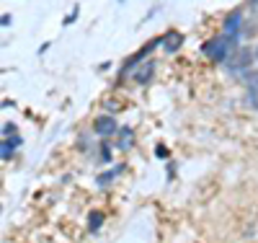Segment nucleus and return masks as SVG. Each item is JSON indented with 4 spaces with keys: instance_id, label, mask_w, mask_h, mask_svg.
Listing matches in <instances>:
<instances>
[{
    "instance_id": "f257e3e1",
    "label": "nucleus",
    "mask_w": 258,
    "mask_h": 243,
    "mask_svg": "<svg viewBox=\"0 0 258 243\" xmlns=\"http://www.w3.org/2000/svg\"><path fill=\"white\" fill-rule=\"evenodd\" d=\"M232 41H235V36H230V34H220V36H214L212 41H207V44H204V55H207L209 60H214V62H222V60H227V57H230Z\"/></svg>"
},
{
    "instance_id": "f03ea898",
    "label": "nucleus",
    "mask_w": 258,
    "mask_h": 243,
    "mask_svg": "<svg viewBox=\"0 0 258 243\" xmlns=\"http://www.w3.org/2000/svg\"><path fill=\"white\" fill-rule=\"evenodd\" d=\"M253 50H238L232 55V60H230V68L235 70V73H245L250 65H253Z\"/></svg>"
},
{
    "instance_id": "7ed1b4c3",
    "label": "nucleus",
    "mask_w": 258,
    "mask_h": 243,
    "mask_svg": "<svg viewBox=\"0 0 258 243\" xmlns=\"http://www.w3.org/2000/svg\"><path fill=\"white\" fill-rule=\"evenodd\" d=\"M93 129H96V135H101V137H111L114 132L119 129V124H116L114 117H96Z\"/></svg>"
},
{
    "instance_id": "20e7f679",
    "label": "nucleus",
    "mask_w": 258,
    "mask_h": 243,
    "mask_svg": "<svg viewBox=\"0 0 258 243\" xmlns=\"http://www.w3.org/2000/svg\"><path fill=\"white\" fill-rule=\"evenodd\" d=\"M240 24H243V13H240V11L230 13V16L225 18V34H230V36H238Z\"/></svg>"
},
{
    "instance_id": "39448f33",
    "label": "nucleus",
    "mask_w": 258,
    "mask_h": 243,
    "mask_svg": "<svg viewBox=\"0 0 258 243\" xmlns=\"http://www.w3.org/2000/svg\"><path fill=\"white\" fill-rule=\"evenodd\" d=\"M181 41H183V36L181 34H165V39H163V47L168 50V52H176L178 47H181Z\"/></svg>"
},
{
    "instance_id": "423d86ee",
    "label": "nucleus",
    "mask_w": 258,
    "mask_h": 243,
    "mask_svg": "<svg viewBox=\"0 0 258 243\" xmlns=\"http://www.w3.org/2000/svg\"><path fill=\"white\" fill-rule=\"evenodd\" d=\"M248 93H250V101L258 106V70L248 73Z\"/></svg>"
},
{
    "instance_id": "0eeeda50",
    "label": "nucleus",
    "mask_w": 258,
    "mask_h": 243,
    "mask_svg": "<svg viewBox=\"0 0 258 243\" xmlns=\"http://www.w3.org/2000/svg\"><path fill=\"white\" fill-rule=\"evenodd\" d=\"M150 75H153V62H147L145 68H140V70L135 73V80H137V83H147Z\"/></svg>"
},
{
    "instance_id": "6e6552de",
    "label": "nucleus",
    "mask_w": 258,
    "mask_h": 243,
    "mask_svg": "<svg viewBox=\"0 0 258 243\" xmlns=\"http://www.w3.org/2000/svg\"><path fill=\"white\" fill-rule=\"evenodd\" d=\"M18 142H21L18 137H11V140H3V150H0V153H3V158H11V153H13V148H16Z\"/></svg>"
},
{
    "instance_id": "1a4fd4ad",
    "label": "nucleus",
    "mask_w": 258,
    "mask_h": 243,
    "mask_svg": "<svg viewBox=\"0 0 258 243\" xmlns=\"http://www.w3.org/2000/svg\"><path fill=\"white\" fill-rule=\"evenodd\" d=\"M121 137H124V140H121V148H129V145H132V132H129V129L121 132Z\"/></svg>"
},
{
    "instance_id": "9d476101",
    "label": "nucleus",
    "mask_w": 258,
    "mask_h": 243,
    "mask_svg": "<svg viewBox=\"0 0 258 243\" xmlns=\"http://www.w3.org/2000/svg\"><path fill=\"white\" fill-rule=\"evenodd\" d=\"M101 225V212H93V228Z\"/></svg>"
},
{
    "instance_id": "9b49d317",
    "label": "nucleus",
    "mask_w": 258,
    "mask_h": 243,
    "mask_svg": "<svg viewBox=\"0 0 258 243\" xmlns=\"http://www.w3.org/2000/svg\"><path fill=\"white\" fill-rule=\"evenodd\" d=\"M250 11H253V16H258V0H250Z\"/></svg>"
},
{
    "instance_id": "f8f14e48",
    "label": "nucleus",
    "mask_w": 258,
    "mask_h": 243,
    "mask_svg": "<svg viewBox=\"0 0 258 243\" xmlns=\"http://www.w3.org/2000/svg\"><path fill=\"white\" fill-rule=\"evenodd\" d=\"M253 57H255V62H258V44H255V50H253Z\"/></svg>"
}]
</instances>
